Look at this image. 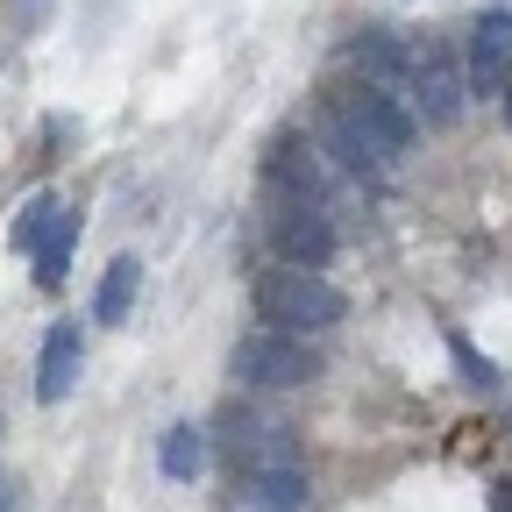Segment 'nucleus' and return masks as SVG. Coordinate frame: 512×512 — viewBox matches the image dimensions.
Returning a JSON list of instances; mask_svg holds the SVG:
<instances>
[{"label":"nucleus","mask_w":512,"mask_h":512,"mask_svg":"<svg viewBox=\"0 0 512 512\" xmlns=\"http://www.w3.org/2000/svg\"><path fill=\"white\" fill-rule=\"evenodd\" d=\"M221 427H228L221 441H228L235 477L264 484L271 498H285V505H299V512H306L313 477H306V448H299V434H292L285 420H271V413H249V406H235Z\"/></svg>","instance_id":"f257e3e1"},{"label":"nucleus","mask_w":512,"mask_h":512,"mask_svg":"<svg viewBox=\"0 0 512 512\" xmlns=\"http://www.w3.org/2000/svg\"><path fill=\"white\" fill-rule=\"evenodd\" d=\"M249 299H256V320H264V328H285V335H328L335 320L349 313V299L320 278V271H306V264L264 271V278L249 285Z\"/></svg>","instance_id":"f03ea898"},{"label":"nucleus","mask_w":512,"mask_h":512,"mask_svg":"<svg viewBox=\"0 0 512 512\" xmlns=\"http://www.w3.org/2000/svg\"><path fill=\"white\" fill-rule=\"evenodd\" d=\"M228 370H235L242 392H299V384L320 377V349L306 335H285V328H256L235 342Z\"/></svg>","instance_id":"7ed1b4c3"},{"label":"nucleus","mask_w":512,"mask_h":512,"mask_svg":"<svg viewBox=\"0 0 512 512\" xmlns=\"http://www.w3.org/2000/svg\"><path fill=\"white\" fill-rule=\"evenodd\" d=\"M264 235H271V249L285 256V264H306V271H320V264H335V221H328V207H313V200H292V192H271V207H264Z\"/></svg>","instance_id":"20e7f679"},{"label":"nucleus","mask_w":512,"mask_h":512,"mask_svg":"<svg viewBox=\"0 0 512 512\" xmlns=\"http://www.w3.org/2000/svg\"><path fill=\"white\" fill-rule=\"evenodd\" d=\"M420 128H456L463 107H470V72H463V57L448 50V43H427L420 64H413V86H406Z\"/></svg>","instance_id":"39448f33"},{"label":"nucleus","mask_w":512,"mask_h":512,"mask_svg":"<svg viewBox=\"0 0 512 512\" xmlns=\"http://www.w3.org/2000/svg\"><path fill=\"white\" fill-rule=\"evenodd\" d=\"M320 150H328L349 178H363V185L392 178V164H399V150H384V136H377L349 100H328V114H320Z\"/></svg>","instance_id":"423d86ee"},{"label":"nucleus","mask_w":512,"mask_h":512,"mask_svg":"<svg viewBox=\"0 0 512 512\" xmlns=\"http://www.w3.org/2000/svg\"><path fill=\"white\" fill-rule=\"evenodd\" d=\"M342 57H349V72H356L363 86H392V93L413 86V64H420V50H413L399 29H356V36L342 43Z\"/></svg>","instance_id":"0eeeda50"},{"label":"nucleus","mask_w":512,"mask_h":512,"mask_svg":"<svg viewBox=\"0 0 512 512\" xmlns=\"http://www.w3.org/2000/svg\"><path fill=\"white\" fill-rule=\"evenodd\" d=\"M463 72H470V93L477 100H498L512 86V15H477V29L463 36Z\"/></svg>","instance_id":"6e6552de"},{"label":"nucleus","mask_w":512,"mask_h":512,"mask_svg":"<svg viewBox=\"0 0 512 512\" xmlns=\"http://www.w3.org/2000/svg\"><path fill=\"white\" fill-rule=\"evenodd\" d=\"M264 185H271V192H292V200L328 207V150L306 143V136H278V143L264 150Z\"/></svg>","instance_id":"1a4fd4ad"},{"label":"nucleus","mask_w":512,"mask_h":512,"mask_svg":"<svg viewBox=\"0 0 512 512\" xmlns=\"http://www.w3.org/2000/svg\"><path fill=\"white\" fill-rule=\"evenodd\" d=\"M79 370H86V342H79V320H57L43 335V356H36V399L43 406H64L79 392Z\"/></svg>","instance_id":"9d476101"},{"label":"nucleus","mask_w":512,"mask_h":512,"mask_svg":"<svg viewBox=\"0 0 512 512\" xmlns=\"http://www.w3.org/2000/svg\"><path fill=\"white\" fill-rule=\"evenodd\" d=\"M342 100L377 128V136H384V150H399V157H406V150L420 143V114H413V100H406V93H392V86H363V79H356Z\"/></svg>","instance_id":"9b49d317"},{"label":"nucleus","mask_w":512,"mask_h":512,"mask_svg":"<svg viewBox=\"0 0 512 512\" xmlns=\"http://www.w3.org/2000/svg\"><path fill=\"white\" fill-rule=\"evenodd\" d=\"M157 470L171 477V484H192L207 470V427H192V420H171L164 434H157Z\"/></svg>","instance_id":"f8f14e48"},{"label":"nucleus","mask_w":512,"mask_h":512,"mask_svg":"<svg viewBox=\"0 0 512 512\" xmlns=\"http://www.w3.org/2000/svg\"><path fill=\"white\" fill-rule=\"evenodd\" d=\"M136 285H143V264H136V256H114L107 278H100V292H93V320L121 328V320L136 313Z\"/></svg>","instance_id":"ddd939ff"},{"label":"nucleus","mask_w":512,"mask_h":512,"mask_svg":"<svg viewBox=\"0 0 512 512\" xmlns=\"http://www.w3.org/2000/svg\"><path fill=\"white\" fill-rule=\"evenodd\" d=\"M72 249H79V207H57L50 235L36 242V285H64V271H72Z\"/></svg>","instance_id":"4468645a"},{"label":"nucleus","mask_w":512,"mask_h":512,"mask_svg":"<svg viewBox=\"0 0 512 512\" xmlns=\"http://www.w3.org/2000/svg\"><path fill=\"white\" fill-rule=\"evenodd\" d=\"M448 356H456V370H463V384H470V392H498V363L470 342V335H456V328H448Z\"/></svg>","instance_id":"2eb2a0df"},{"label":"nucleus","mask_w":512,"mask_h":512,"mask_svg":"<svg viewBox=\"0 0 512 512\" xmlns=\"http://www.w3.org/2000/svg\"><path fill=\"white\" fill-rule=\"evenodd\" d=\"M50 221H57V200H50V192H36V200L15 214V228H8V242L22 249V256H36V242L50 235Z\"/></svg>","instance_id":"dca6fc26"},{"label":"nucleus","mask_w":512,"mask_h":512,"mask_svg":"<svg viewBox=\"0 0 512 512\" xmlns=\"http://www.w3.org/2000/svg\"><path fill=\"white\" fill-rule=\"evenodd\" d=\"M221 512H299V505L271 498L264 484H249V477H235V491H228V505H221Z\"/></svg>","instance_id":"f3484780"},{"label":"nucleus","mask_w":512,"mask_h":512,"mask_svg":"<svg viewBox=\"0 0 512 512\" xmlns=\"http://www.w3.org/2000/svg\"><path fill=\"white\" fill-rule=\"evenodd\" d=\"M0 512H22V484H15L8 470H0Z\"/></svg>","instance_id":"a211bd4d"},{"label":"nucleus","mask_w":512,"mask_h":512,"mask_svg":"<svg viewBox=\"0 0 512 512\" xmlns=\"http://www.w3.org/2000/svg\"><path fill=\"white\" fill-rule=\"evenodd\" d=\"M498 114H505V128H512V86H505V93H498Z\"/></svg>","instance_id":"6ab92c4d"}]
</instances>
